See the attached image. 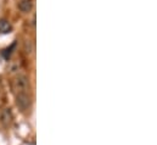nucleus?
I'll list each match as a JSON object with an SVG mask.
<instances>
[{
    "mask_svg": "<svg viewBox=\"0 0 157 145\" xmlns=\"http://www.w3.org/2000/svg\"><path fill=\"white\" fill-rule=\"evenodd\" d=\"M27 88H28V79L24 76H21L13 81V89L17 94L27 93Z\"/></svg>",
    "mask_w": 157,
    "mask_h": 145,
    "instance_id": "f257e3e1",
    "label": "nucleus"
},
{
    "mask_svg": "<svg viewBox=\"0 0 157 145\" xmlns=\"http://www.w3.org/2000/svg\"><path fill=\"white\" fill-rule=\"evenodd\" d=\"M33 7V1L32 0H22L20 4H18V9L22 11V12H29Z\"/></svg>",
    "mask_w": 157,
    "mask_h": 145,
    "instance_id": "20e7f679",
    "label": "nucleus"
},
{
    "mask_svg": "<svg viewBox=\"0 0 157 145\" xmlns=\"http://www.w3.org/2000/svg\"><path fill=\"white\" fill-rule=\"evenodd\" d=\"M11 31H12L11 23H10L7 20L1 18V20H0V33H1V34H7V33H10Z\"/></svg>",
    "mask_w": 157,
    "mask_h": 145,
    "instance_id": "7ed1b4c3",
    "label": "nucleus"
},
{
    "mask_svg": "<svg viewBox=\"0 0 157 145\" xmlns=\"http://www.w3.org/2000/svg\"><path fill=\"white\" fill-rule=\"evenodd\" d=\"M16 101H17V105L21 110H26L28 106H29V96L27 93H20L17 94L16 96Z\"/></svg>",
    "mask_w": 157,
    "mask_h": 145,
    "instance_id": "f03ea898",
    "label": "nucleus"
}]
</instances>
